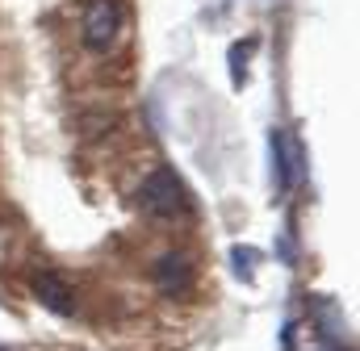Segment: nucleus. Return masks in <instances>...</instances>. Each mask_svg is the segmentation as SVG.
Here are the masks:
<instances>
[{
	"mask_svg": "<svg viewBox=\"0 0 360 351\" xmlns=\"http://www.w3.org/2000/svg\"><path fill=\"white\" fill-rule=\"evenodd\" d=\"M139 205L151 218H176L180 209L188 205V192H184V184H180V176L172 168H155L143 180V188H139Z\"/></svg>",
	"mask_w": 360,
	"mask_h": 351,
	"instance_id": "f257e3e1",
	"label": "nucleus"
},
{
	"mask_svg": "<svg viewBox=\"0 0 360 351\" xmlns=\"http://www.w3.org/2000/svg\"><path fill=\"white\" fill-rule=\"evenodd\" d=\"M122 29V8L117 0H89L84 8V46L89 51H109Z\"/></svg>",
	"mask_w": 360,
	"mask_h": 351,
	"instance_id": "f03ea898",
	"label": "nucleus"
},
{
	"mask_svg": "<svg viewBox=\"0 0 360 351\" xmlns=\"http://www.w3.org/2000/svg\"><path fill=\"white\" fill-rule=\"evenodd\" d=\"M34 297H38L51 314H72V310H76V289H72V280L59 276V272H38V276H34Z\"/></svg>",
	"mask_w": 360,
	"mask_h": 351,
	"instance_id": "7ed1b4c3",
	"label": "nucleus"
},
{
	"mask_svg": "<svg viewBox=\"0 0 360 351\" xmlns=\"http://www.w3.org/2000/svg\"><path fill=\"white\" fill-rule=\"evenodd\" d=\"M155 284H160V293H168V297L184 293V289L193 284V263H188V256H180V251L160 256V263H155Z\"/></svg>",
	"mask_w": 360,
	"mask_h": 351,
	"instance_id": "20e7f679",
	"label": "nucleus"
},
{
	"mask_svg": "<svg viewBox=\"0 0 360 351\" xmlns=\"http://www.w3.org/2000/svg\"><path fill=\"white\" fill-rule=\"evenodd\" d=\"M272 180H276V188H289V155H285L281 134H272Z\"/></svg>",
	"mask_w": 360,
	"mask_h": 351,
	"instance_id": "39448f33",
	"label": "nucleus"
},
{
	"mask_svg": "<svg viewBox=\"0 0 360 351\" xmlns=\"http://www.w3.org/2000/svg\"><path fill=\"white\" fill-rule=\"evenodd\" d=\"M231 256H235V272H239V276H248V280L256 276V251H252V247H235Z\"/></svg>",
	"mask_w": 360,
	"mask_h": 351,
	"instance_id": "423d86ee",
	"label": "nucleus"
},
{
	"mask_svg": "<svg viewBox=\"0 0 360 351\" xmlns=\"http://www.w3.org/2000/svg\"><path fill=\"white\" fill-rule=\"evenodd\" d=\"M248 51L252 46H231V76H235V84H243V76H248Z\"/></svg>",
	"mask_w": 360,
	"mask_h": 351,
	"instance_id": "0eeeda50",
	"label": "nucleus"
}]
</instances>
